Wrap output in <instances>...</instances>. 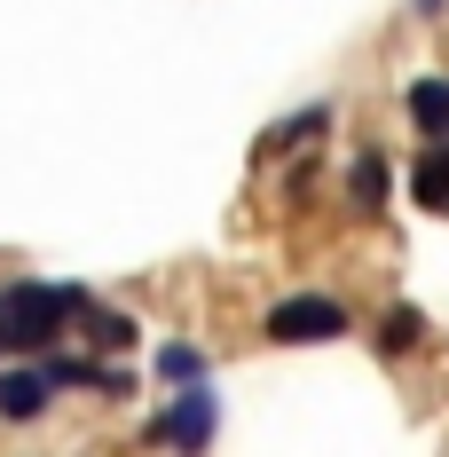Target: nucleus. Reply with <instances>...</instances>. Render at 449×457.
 <instances>
[{"label": "nucleus", "mask_w": 449, "mask_h": 457, "mask_svg": "<svg viewBox=\"0 0 449 457\" xmlns=\"http://www.w3.org/2000/svg\"><path fill=\"white\" fill-rule=\"evenodd\" d=\"M87 308L79 284H8L0 292V316H8V347H47L63 323Z\"/></svg>", "instance_id": "nucleus-1"}, {"label": "nucleus", "mask_w": 449, "mask_h": 457, "mask_svg": "<svg viewBox=\"0 0 449 457\" xmlns=\"http://www.w3.org/2000/svg\"><path fill=\"white\" fill-rule=\"evenodd\" d=\"M269 339L276 347H323V339H347V308L331 292H292L269 308Z\"/></svg>", "instance_id": "nucleus-2"}, {"label": "nucleus", "mask_w": 449, "mask_h": 457, "mask_svg": "<svg viewBox=\"0 0 449 457\" xmlns=\"http://www.w3.org/2000/svg\"><path fill=\"white\" fill-rule=\"evenodd\" d=\"M158 442H174V450H205V442H213V395H205L197 378H189V395H181L174 411L158 418Z\"/></svg>", "instance_id": "nucleus-3"}, {"label": "nucleus", "mask_w": 449, "mask_h": 457, "mask_svg": "<svg viewBox=\"0 0 449 457\" xmlns=\"http://www.w3.org/2000/svg\"><path fill=\"white\" fill-rule=\"evenodd\" d=\"M47 395H55L47 363H40V370H8V378H0V418H16V426H24V418L47 411Z\"/></svg>", "instance_id": "nucleus-4"}, {"label": "nucleus", "mask_w": 449, "mask_h": 457, "mask_svg": "<svg viewBox=\"0 0 449 457\" xmlns=\"http://www.w3.org/2000/svg\"><path fill=\"white\" fill-rule=\"evenodd\" d=\"M410 127L426 142H449V79H410Z\"/></svg>", "instance_id": "nucleus-5"}, {"label": "nucleus", "mask_w": 449, "mask_h": 457, "mask_svg": "<svg viewBox=\"0 0 449 457\" xmlns=\"http://www.w3.org/2000/svg\"><path fill=\"white\" fill-rule=\"evenodd\" d=\"M410 189H418V205H449V142H434V150L418 158Z\"/></svg>", "instance_id": "nucleus-6"}, {"label": "nucleus", "mask_w": 449, "mask_h": 457, "mask_svg": "<svg viewBox=\"0 0 449 457\" xmlns=\"http://www.w3.org/2000/svg\"><path fill=\"white\" fill-rule=\"evenodd\" d=\"M347 197H355L362 213H370V205H387V158H378V150H370V158H355V174H347Z\"/></svg>", "instance_id": "nucleus-7"}, {"label": "nucleus", "mask_w": 449, "mask_h": 457, "mask_svg": "<svg viewBox=\"0 0 449 457\" xmlns=\"http://www.w3.org/2000/svg\"><path fill=\"white\" fill-rule=\"evenodd\" d=\"M158 370H166L174 386H189V378H205V355H197V347H166V355H158Z\"/></svg>", "instance_id": "nucleus-8"}, {"label": "nucleus", "mask_w": 449, "mask_h": 457, "mask_svg": "<svg viewBox=\"0 0 449 457\" xmlns=\"http://www.w3.org/2000/svg\"><path fill=\"white\" fill-rule=\"evenodd\" d=\"M323 127H331V111H323V103H315V111H300V119H292V127H276V150H292V142H308V135H323Z\"/></svg>", "instance_id": "nucleus-9"}, {"label": "nucleus", "mask_w": 449, "mask_h": 457, "mask_svg": "<svg viewBox=\"0 0 449 457\" xmlns=\"http://www.w3.org/2000/svg\"><path fill=\"white\" fill-rule=\"evenodd\" d=\"M418 331H426V323H418V308H395V316H387V331H378V339H387V347H395V355H403V347H418Z\"/></svg>", "instance_id": "nucleus-10"}, {"label": "nucleus", "mask_w": 449, "mask_h": 457, "mask_svg": "<svg viewBox=\"0 0 449 457\" xmlns=\"http://www.w3.org/2000/svg\"><path fill=\"white\" fill-rule=\"evenodd\" d=\"M95 339H103V347H127V339H135V323H127V316H95Z\"/></svg>", "instance_id": "nucleus-11"}, {"label": "nucleus", "mask_w": 449, "mask_h": 457, "mask_svg": "<svg viewBox=\"0 0 449 457\" xmlns=\"http://www.w3.org/2000/svg\"><path fill=\"white\" fill-rule=\"evenodd\" d=\"M418 8H426V16H434V8H442V0H418Z\"/></svg>", "instance_id": "nucleus-12"}, {"label": "nucleus", "mask_w": 449, "mask_h": 457, "mask_svg": "<svg viewBox=\"0 0 449 457\" xmlns=\"http://www.w3.org/2000/svg\"><path fill=\"white\" fill-rule=\"evenodd\" d=\"M0 347H8V316H0Z\"/></svg>", "instance_id": "nucleus-13"}]
</instances>
